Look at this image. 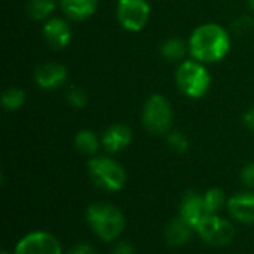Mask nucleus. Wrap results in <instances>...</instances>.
<instances>
[{
  "instance_id": "f257e3e1",
  "label": "nucleus",
  "mask_w": 254,
  "mask_h": 254,
  "mask_svg": "<svg viewBox=\"0 0 254 254\" xmlns=\"http://www.w3.org/2000/svg\"><path fill=\"white\" fill-rule=\"evenodd\" d=\"M231 49V36L220 24L207 22L193 30L189 39L192 58L208 64L223 60Z\"/></svg>"
},
{
  "instance_id": "f03ea898",
  "label": "nucleus",
  "mask_w": 254,
  "mask_h": 254,
  "mask_svg": "<svg viewBox=\"0 0 254 254\" xmlns=\"http://www.w3.org/2000/svg\"><path fill=\"white\" fill-rule=\"evenodd\" d=\"M86 222L92 232L106 243L116 241L125 229L122 211L110 202H95L86 210Z\"/></svg>"
},
{
  "instance_id": "7ed1b4c3",
  "label": "nucleus",
  "mask_w": 254,
  "mask_h": 254,
  "mask_svg": "<svg viewBox=\"0 0 254 254\" xmlns=\"http://www.w3.org/2000/svg\"><path fill=\"white\" fill-rule=\"evenodd\" d=\"M176 83L182 94L189 98H202L211 85V76L204 63L198 60H185L176 70Z\"/></svg>"
},
{
  "instance_id": "20e7f679",
  "label": "nucleus",
  "mask_w": 254,
  "mask_h": 254,
  "mask_svg": "<svg viewBox=\"0 0 254 254\" xmlns=\"http://www.w3.org/2000/svg\"><path fill=\"white\" fill-rule=\"evenodd\" d=\"M88 173L97 188L110 193L122 190L127 182L124 167L110 156H92L88 162Z\"/></svg>"
},
{
  "instance_id": "39448f33",
  "label": "nucleus",
  "mask_w": 254,
  "mask_h": 254,
  "mask_svg": "<svg viewBox=\"0 0 254 254\" xmlns=\"http://www.w3.org/2000/svg\"><path fill=\"white\" fill-rule=\"evenodd\" d=\"M141 121L144 128L156 135L170 132L173 125V107L171 103L161 94L150 95L143 107Z\"/></svg>"
},
{
  "instance_id": "423d86ee",
  "label": "nucleus",
  "mask_w": 254,
  "mask_h": 254,
  "mask_svg": "<svg viewBox=\"0 0 254 254\" xmlns=\"http://www.w3.org/2000/svg\"><path fill=\"white\" fill-rule=\"evenodd\" d=\"M195 232L211 247H226L235 240V226L219 214H210L205 217Z\"/></svg>"
},
{
  "instance_id": "0eeeda50",
  "label": "nucleus",
  "mask_w": 254,
  "mask_h": 254,
  "mask_svg": "<svg viewBox=\"0 0 254 254\" xmlns=\"http://www.w3.org/2000/svg\"><path fill=\"white\" fill-rule=\"evenodd\" d=\"M116 16L125 30L140 31L149 22L150 4L147 0H118Z\"/></svg>"
},
{
  "instance_id": "6e6552de",
  "label": "nucleus",
  "mask_w": 254,
  "mask_h": 254,
  "mask_svg": "<svg viewBox=\"0 0 254 254\" xmlns=\"http://www.w3.org/2000/svg\"><path fill=\"white\" fill-rule=\"evenodd\" d=\"M13 254H63V247L52 234L33 231L16 243Z\"/></svg>"
},
{
  "instance_id": "1a4fd4ad",
  "label": "nucleus",
  "mask_w": 254,
  "mask_h": 254,
  "mask_svg": "<svg viewBox=\"0 0 254 254\" xmlns=\"http://www.w3.org/2000/svg\"><path fill=\"white\" fill-rule=\"evenodd\" d=\"M208 216H210V213L205 207L204 195L196 190L186 192L180 202L179 217H182L188 225H190L196 231L199 223Z\"/></svg>"
},
{
  "instance_id": "9d476101",
  "label": "nucleus",
  "mask_w": 254,
  "mask_h": 254,
  "mask_svg": "<svg viewBox=\"0 0 254 254\" xmlns=\"http://www.w3.org/2000/svg\"><path fill=\"white\" fill-rule=\"evenodd\" d=\"M42 34L45 42L54 49V51H61L68 46L71 42V27L70 24L58 16L49 18L45 21L42 27Z\"/></svg>"
},
{
  "instance_id": "9b49d317",
  "label": "nucleus",
  "mask_w": 254,
  "mask_h": 254,
  "mask_svg": "<svg viewBox=\"0 0 254 254\" xmlns=\"http://www.w3.org/2000/svg\"><path fill=\"white\" fill-rule=\"evenodd\" d=\"M67 77V68L60 63H43L34 70V82L39 88L46 91H52L63 86Z\"/></svg>"
},
{
  "instance_id": "f8f14e48",
  "label": "nucleus",
  "mask_w": 254,
  "mask_h": 254,
  "mask_svg": "<svg viewBox=\"0 0 254 254\" xmlns=\"http://www.w3.org/2000/svg\"><path fill=\"white\" fill-rule=\"evenodd\" d=\"M232 219L244 225H254V192L244 190L232 195L226 202Z\"/></svg>"
},
{
  "instance_id": "ddd939ff",
  "label": "nucleus",
  "mask_w": 254,
  "mask_h": 254,
  "mask_svg": "<svg viewBox=\"0 0 254 254\" xmlns=\"http://www.w3.org/2000/svg\"><path fill=\"white\" fill-rule=\"evenodd\" d=\"M132 141V131L125 124H115L104 129L101 146L107 153H118L127 149Z\"/></svg>"
},
{
  "instance_id": "4468645a",
  "label": "nucleus",
  "mask_w": 254,
  "mask_h": 254,
  "mask_svg": "<svg viewBox=\"0 0 254 254\" xmlns=\"http://www.w3.org/2000/svg\"><path fill=\"white\" fill-rule=\"evenodd\" d=\"M195 229L188 225L182 217H176L173 220H170V223L165 228V240L171 247H185L193 235Z\"/></svg>"
},
{
  "instance_id": "2eb2a0df",
  "label": "nucleus",
  "mask_w": 254,
  "mask_h": 254,
  "mask_svg": "<svg viewBox=\"0 0 254 254\" xmlns=\"http://www.w3.org/2000/svg\"><path fill=\"white\" fill-rule=\"evenodd\" d=\"M98 6V0H60V7L71 21H85L91 18Z\"/></svg>"
},
{
  "instance_id": "dca6fc26",
  "label": "nucleus",
  "mask_w": 254,
  "mask_h": 254,
  "mask_svg": "<svg viewBox=\"0 0 254 254\" xmlns=\"http://www.w3.org/2000/svg\"><path fill=\"white\" fill-rule=\"evenodd\" d=\"M159 52L161 57L170 63H182L185 61L186 54L189 52V45H186L179 37H170L161 45Z\"/></svg>"
},
{
  "instance_id": "f3484780",
  "label": "nucleus",
  "mask_w": 254,
  "mask_h": 254,
  "mask_svg": "<svg viewBox=\"0 0 254 254\" xmlns=\"http://www.w3.org/2000/svg\"><path fill=\"white\" fill-rule=\"evenodd\" d=\"M101 146V138L91 129H80L74 137V147L85 156H95Z\"/></svg>"
},
{
  "instance_id": "a211bd4d",
  "label": "nucleus",
  "mask_w": 254,
  "mask_h": 254,
  "mask_svg": "<svg viewBox=\"0 0 254 254\" xmlns=\"http://www.w3.org/2000/svg\"><path fill=\"white\" fill-rule=\"evenodd\" d=\"M57 9V0H28L27 15L33 21H48Z\"/></svg>"
},
{
  "instance_id": "6ab92c4d",
  "label": "nucleus",
  "mask_w": 254,
  "mask_h": 254,
  "mask_svg": "<svg viewBox=\"0 0 254 254\" xmlns=\"http://www.w3.org/2000/svg\"><path fill=\"white\" fill-rule=\"evenodd\" d=\"M25 103V92L21 88H7L1 95V106L7 112H15Z\"/></svg>"
},
{
  "instance_id": "aec40b11",
  "label": "nucleus",
  "mask_w": 254,
  "mask_h": 254,
  "mask_svg": "<svg viewBox=\"0 0 254 254\" xmlns=\"http://www.w3.org/2000/svg\"><path fill=\"white\" fill-rule=\"evenodd\" d=\"M204 201H205V207H207L210 214H219L228 202L225 192L219 188L208 189L204 193Z\"/></svg>"
},
{
  "instance_id": "412c9836",
  "label": "nucleus",
  "mask_w": 254,
  "mask_h": 254,
  "mask_svg": "<svg viewBox=\"0 0 254 254\" xmlns=\"http://www.w3.org/2000/svg\"><path fill=\"white\" fill-rule=\"evenodd\" d=\"M167 143L170 146V149L179 155L186 153L189 149V140L188 137L182 132V131H171L167 134Z\"/></svg>"
},
{
  "instance_id": "4be33fe9",
  "label": "nucleus",
  "mask_w": 254,
  "mask_h": 254,
  "mask_svg": "<svg viewBox=\"0 0 254 254\" xmlns=\"http://www.w3.org/2000/svg\"><path fill=\"white\" fill-rule=\"evenodd\" d=\"M67 103L76 109H83L88 103V95L86 92L79 88V86H71L67 91Z\"/></svg>"
},
{
  "instance_id": "5701e85b",
  "label": "nucleus",
  "mask_w": 254,
  "mask_h": 254,
  "mask_svg": "<svg viewBox=\"0 0 254 254\" xmlns=\"http://www.w3.org/2000/svg\"><path fill=\"white\" fill-rule=\"evenodd\" d=\"M241 182L244 186H247L250 190L254 189V162L247 164L241 171Z\"/></svg>"
},
{
  "instance_id": "b1692460",
  "label": "nucleus",
  "mask_w": 254,
  "mask_h": 254,
  "mask_svg": "<svg viewBox=\"0 0 254 254\" xmlns=\"http://www.w3.org/2000/svg\"><path fill=\"white\" fill-rule=\"evenodd\" d=\"M253 25H254L253 18H250V16H241L240 19H237V21H235L234 28H235V31H237V33H240V34H246L247 31H250V30L253 28Z\"/></svg>"
},
{
  "instance_id": "393cba45",
  "label": "nucleus",
  "mask_w": 254,
  "mask_h": 254,
  "mask_svg": "<svg viewBox=\"0 0 254 254\" xmlns=\"http://www.w3.org/2000/svg\"><path fill=\"white\" fill-rule=\"evenodd\" d=\"M65 254H98L95 247L88 244V243H80V244H76L73 246L68 252Z\"/></svg>"
},
{
  "instance_id": "a878e982",
  "label": "nucleus",
  "mask_w": 254,
  "mask_h": 254,
  "mask_svg": "<svg viewBox=\"0 0 254 254\" xmlns=\"http://www.w3.org/2000/svg\"><path fill=\"white\" fill-rule=\"evenodd\" d=\"M112 254H135V249H134L129 243L121 241V243H118V244L113 247Z\"/></svg>"
},
{
  "instance_id": "bb28decb",
  "label": "nucleus",
  "mask_w": 254,
  "mask_h": 254,
  "mask_svg": "<svg viewBox=\"0 0 254 254\" xmlns=\"http://www.w3.org/2000/svg\"><path fill=\"white\" fill-rule=\"evenodd\" d=\"M243 121H244V125H246L249 129L254 131V106L252 107V109H249V110L244 113V118H243Z\"/></svg>"
},
{
  "instance_id": "cd10ccee",
  "label": "nucleus",
  "mask_w": 254,
  "mask_h": 254,
  "mask_svg": "<svg viewBox=\"0 0 254 254\" xmlns=\"http://www.w3.org/2000/svg\"><path fill=\"white\" fill-rule=\"evenodd\" d=\"M249 4H250V7L254 10V0H249Z\"/></svg>"
},
{
  "instance_id": "c85d7f7f",
  "label": "nucleus",
  "mask_w": 254,
  "mask_h": 254,
  "mask_svg": "<svg viewBox=\"0 0 254 254\" xmlns=\"http://www.w3.org/2000/svg\"><path fill=\"white\" fill-rule=\"evenodd\" d=\"M1 254H10V253H7V252H1Z\"/></svg>"
}]
</instances>
